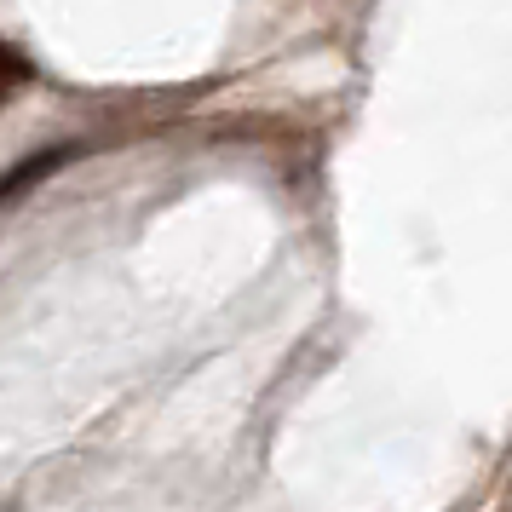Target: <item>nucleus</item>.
Returning <instances> with one entry per match:
<instances>
[{
    "instance_id": "1",
    "label": "nucleus",
    "mask_w": 512,
    "mask_h": 512,
    "mask_svg": "<svg viewBox=\"0 0 512 512\" xmlns=\"http://www.w3.org/2000/svg\"><path fill=\"white\" fill-rule=\"evenodd\" d=\"M24 81H29V64H24V58H18L12 47H6V41H0V104L18 93Z\"/></svg>"
}]
</instances>
